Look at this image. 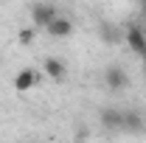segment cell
<instances>
[{
    "instance_id": "7",
    "label": "cell",
    "mask_w": 146,
    "mask_h": 143,
    "mask_svg": "<svg viewBox=\"0 0 146 143\" xmlns=\"http://www.w3.org/2000/svg\"><path fill=\"white\" fill-rule=\"evenodd\" d=\"M45 31H48V36H54V39H65V36L73 34V20H68V17H62V14H59V17H56Z\"/></svg>"
},
{
    "instance_id": "2",
    "label": "cell",
    "mask_w": 146,
    "mask_h": 143,
    "mask_svg": "<svg viewBox=\"0 0 146 143\" xmlns=\"http://www.w3.org/2000/svg\"><path fill=\"white\" fill-rule=\"evenodd\" d=\"M124 39H127L129 51H132L135 56H141V59L146 56V31L141 28V25H129L127 34H124Z\"/></svg>"
},
{
    "instance_id": "9",
    "label": "cell",
    "mask_w": 146,
    "mask_h": 143,
    "mask_svg": "<svg viewBox=\"0 0 146 143\" xmlns=\"http://www.w3.org/2000/svg\"><path fill=\"white\" fill-rule=\"evenodd\" d=\"M17 42L20 45H31V42H34V28H20Z\"/></svg>"
},
{
    "instance_id": "6",
    "label": "cell",
    "mask_w": 146,
    "mask_h": 143,
    "mask_svg": "<svg viewBox=\"0 0 146 143\" xmlns=\"http://www.w3.org/2000/svg\"><path fill=\"white\" fill-rule=\"evenodd\" d=\"M146 129V118L138 112V109H124V132L129 135H141Z\"/></svg>"
},
{
    "instance_id": "11",
    "label": "cell",
    "mask_w": 146,
    "mask_h": 143,
    "mask_svg": "<svg viewBox=\"0 0 146 143\" xmlns=\"http://www.w3.org/2000/svg\"><path fill=\"white\" fill-rule=\"evenodd\" d=\"M0 59H3V56H0Z\"/></svg>"
},
{
    "instance_id": "10",
    "label": "cell",
    "mask_w": 146,
    "mask_h": 143,
    "mask_svg": "<svg viewBox=\"0 0 146 143\" xmlns=\"http://www.w3.org/2000/svg\"><path fill=\"white\" fill-rule=\"evenodd\" d=\"M141 62H143V76H146V56H143V59H141Z\"/></svg>"
},
{
    "instance_id": "3",
    "label": "cell",
    "mask_w": 146,
    "mask_h": 143,
    "mask_svg": "<svg viewBox=\"0 0 146 143\" xmlns=\"http://www.w3.org/2000/svg\"><path fill=\"white\" fill-rule=\"evenodd\" d=\"M104 84H107V90L118 93V90H124L129 84V76H127V70L121 65H110L107 70H104Z\"/></svg>"
},
{
    "instance_id": "4",
    "label": "cell",
    "mask_w": 146,
    "mask_h": 143,
    "mask_svg": "<svg viewBox=\"0 0 146 143\" xmlns=\"http://www.w3.org/2000/svg\"><path fill=\"white\" fill-rule=\"evenodd\" d=\"M98 121H101L104 129L124 132V109H118V107H104V109H101V115H98Z\"/></svg>"
},
{
    "instance_id": "1",
    "label": "cell",
    "mask_w": 146,
    "mask_h": 143,
    "mask_svg": "<svg viewBox=\"0 0 146 143\" xmlns=\"http://www.w3.org/2000/svg\"><path fill=\"white\" fill-rule=\"evenodd\" d=\"M31 17H34L36 25L48 28V25H51V23L59 17V11H56L54 3H45V0H39V3H34V6H31Z\"/></svg>"
},
{
    "instance_id": "8",
    "label": "cell",
    "mask_w": 146,
    "mask_h": 143,
    "mask_svg": "<svg viewBox=\"0 0 146 143\" xmlns=\"http://www.w3.org/2000/svg\"><path fill=\"white\" fill-rule=\"evenodd\" d=\"M45 76H48L51 81H62V79H65V62L56 59V56H48V59H45Z\"/></svg>"
},
{
    "instance_id": "5",
    "label": "cell",
    "mask_w": 146,
    "mask_h": 143,
    "mask_svg": "<svg viewBox=\"0 0 146 143\" xmlns=\"http://www.w3.org/2000/svg\"><path fill=\"white\" fill-rule=\"evenodd\" d=\"M39 84V73L34 68H23V70L14 76V90L17 93H28V90H34Z\"/></svg>"
}]
</instances>
